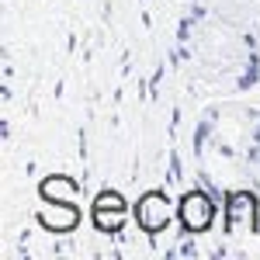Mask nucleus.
<instances>
[{
  "label": "nucleus",
  "mask_w": 260,
  "mask_h": 260,
  "mask_svg": "<svg viewBox=\"0 0 260 260\" xmlns=\"http://www.w3.org/2000/svg\"><path fill=\"white\" fill-rule=\"evenodd\" d=\"M94 219H98L101 229H118L121 219H125V205H121L118 194H104L94 205Z\"/></svg>",
  "instance_id": "f257e3e1"
},
{
  "label": "nucleus",
  "mask_w": 260,
  "mask_h": 260,
  "mask_svg": "<svg viewBox=\"0 0 260 260\" xmlns=\"http://www.w3.org/2000/svg\"><path fill=\"white\" fill-rule=\"evenodd\" d=\"M212 219V205L208 198H201V194H191V198L184 201V222L191 225V229H201V225H208Z\"/></svg>",
  "instance_id": "7ed1b4c3"
},
{
  "label": "nucleus",
  "mask_w": 260,
  "mask_h": 260,
  "mask_svg": "<svg viewBox=\"0 0 260 260\" xmlns=\"http://www.w3.org/2000/svg\"><path fill=\"white\" fill-rule=\"evenodd\" d=\"M139 219H142V225H146V229H160L163 222L170 219V208H167V201H163L160 194H153V198L142 201Z\"/></svg>",
  "instance_id": "f03ea898"
}]
</instances>
